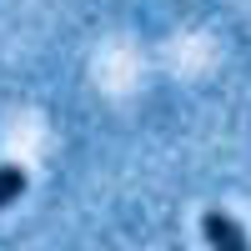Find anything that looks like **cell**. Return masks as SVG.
<instances>
[{"mask_svg": "<svg viewBox=\"0 0 251 251\" xmlns=\"http://www.w3.org/2000/svg\"><path fill=\"white\" fill-rule=\"evenodd\" d=\"M201 236H206V246H211V251H251L241 221L226 216V211H201Z\"/></svg>", "mask_w": 251, "mask_h": 251, "instance_id": "cell-1", "label": "cell"}, {"mask_svg": "<svg viewBox=\"0 0 251 251\" xmlns=\"http://www.w3.org/2000/svg\"><path fill=\"white\" fill-rule=\"evenodd\" d=\"M20 191H25V171H20L15 161H5V166H0V211H5V206H15Z\"/></svg>", "mask_w": 251, "mask_h": 251, "instance_id": "cell-2", "label": "cell"}]
</instances>
